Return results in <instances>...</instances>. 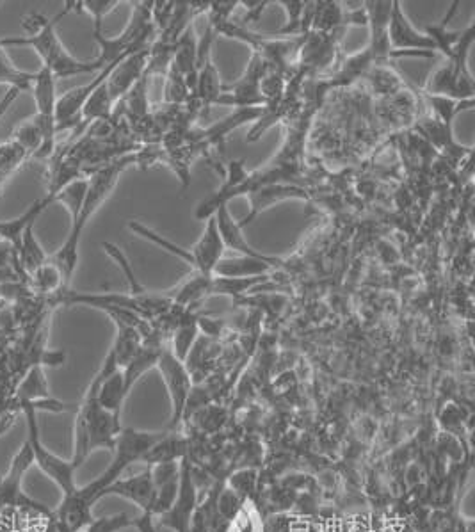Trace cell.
Returning <instances> with one entry per match:
<instances>
[{
    "instance_id": "d6986e66",
    "label": "cell",
    "mask_w": 475,
    "mask_h": 532,
    "mask_svg": "<svg viewBox=\"0 0 475 532\" xmlns=\"http://www.w3.org/2000/svg\"><path fill=\"white\" fill-rule=\"evenodd\" d=\"M50 399L49 385L45 379V372L41 365H34L25 374L24 379L20 381L17 387L15 397H13V404L17 408L18 403H40V401H47Z\"/></svg>"
},
{
    "instance_id": "cb8c5ba5",
    "label": "cell",
    "mask_w": 475,
    "mask_h": 532,
    "mask_svg": "<svg viewBox=\"0 0 475 532\" xmlns=\"http://www.w3.org/2000/svg\"><path fill=\"white\" fill-rule=\"evenodd\" d=\"M27 159L29 155L25 154L24 148L18 146L15 141L0 145V189Z\"/></svg>"
},
{
    "instance_id": "603a6c76",
    "label": "cell",
    "mask_w": 475,
    "mask_h": 532,
    "mask_svg": "<svg viewBox=\"0 0 475 532\" xmlns=\"http://www.w3.org/2000/svg\"><path fill=\"white\" fill-rule=\"evenodd\" d=\"M29 278H31V285H33L34 291L41 292V294L54 296L57 292L68 289L59 267L54 262H50V260H47L43 266L38 267L33 275H29Z\"/></svg>"
},
{
    "instance_id": "5b68a950",
    "label": "cell",
    "mask_w": 475,
    "mask_h": 532,
    "mask_svg": "<svg viewBox=\"0 0 475 532\" xmlns=\"http://www.w3.org/2000/svg\"><path fill=\"white\" fill-rule=\"evenodd\" d=\"M164 435L166 433H137L134 429H121L118 440H116V447H114L113 463L93 483H89L84 488H79L82 497L93 506L100 499V493L104 492L109 484L118 481L121 474L134 461H141L146 452L150 451L153 445L157 444Z\"/></svg>"
},
{
    "instance_id": "8fae6325",
    "label": "cell",
    "mask_w": 475,
    "mask_h": 532,
    "mask_svg": "<svg viewBox=\"0 0 475 532\" xmlns=\"http://www.w3.org/2000/svg\"><path fill=\"white\" fill-rule=\"evenodd\" d=\"M148 54H150V50H143V52H136V54L123 57L120 63L114 66L113 72L109 73V77L105 81V88H107V93H109L114 105L127 97L130 89L134 88L137 82L145 77Z\"/></svg>"
},
{
    "instance_id": "3957f363",
    "label": "cell",
    "mask_w": 475,
    "mask_h": 532,
    "mask_svg": "<svg viewBox=\"0 0 475 532\" xmlns=\"http://www.w3.org/2000/svg\"><path fill=\"white\" fill-rule=\"evenodd\" d=\"M121 433L120 415L104 410L97 401L95 388L89 387L82 399L75 420V454L73 465L79 468L88 460L89 454L105 447L114 452L116 440Z\"/></svg>"
},
{
    "instance_id": "9c48e42d",
    "label": "cell",
    "mask_w": 475,
    "mask_h": 532,
    "mask_svg": "<svg viewBox=\"0 0 475 532\" xmlns=\"http://www.w3.org/2000/svg\"><path fill=\"white\" fill-rule=\"evenodd\" d=\"M198 506V493H196V481H194L193 467L189 458L180 461V483H178V495L175 504L168 513L161 516L157 522L159 527H166L175 532H191L194 511Z\"/></svg>"
},
{
    "instance_id": "30bf717a",
    "label": "cell",
    "mask_w": 475,
    "mask_h": 532,
    "mask_svg": "<svg viewBox=\"0 0 475 532\" xmlns=\"http://www.w3.org/2000/svg\"><path fill=\"white\" fill-rule=\"evenodd\" d=\"M216 218V225H218V232L221 235V241L225 244V250H232L241 257L258 258V260H266L274 267H283V262L280 257H273V255H266L262 251H257L250 242L246 241V237L242 234L241 225L239 221L232 216V212L228 209V205H221L214 214Z\"/></svg>"
},
{
    "instance_id": "8992f818",
    "label": "cell",
    "mask_w": 475,
    "mask_h": 532,
    "mask_svg": "<svg viewBox=\"0 0 475 532\" xmlns=\"http://www.w3.org/2000/svg\"><path fill=\"white\" fill-rule=\"evenodd\" d=\"M33 463V449L25 440L22 449L13 458L8 474L0 477V515L15 513V515L24 516V518L29 515L36 516V518H52L54 516V513H50L49 509L41 506L40 502H36L22 492L24 474Z\"/></svg>"
},
{
    "instance_id": "7c38bea8",
    "label": "cell",
    "mask_w": 475,
    "mask_h": 532,
    "mask_svg": "<svg viewBox=\"0 0 475 532\" xmlns=\"http://www.w3.org/2000/svg\"><path fill=\"white\" fill-rule=\"evenodd\" d=\"M187 250H189V255H191V260H193L191 269H194V273L212 276L219 260L223 258L226 251L214 216H210L207 219V225H205V230L200 235V239L194 242L193 248H187Z\"/></svg>"
},
{
    "instance_id": "ffe728a7",
    "label": "cell",
    "mask_w": 475,
    "mask_h": 532,
    "mask_svg": "<svg viewBox=\"0 0 475 532\" xmlns=\"http://www.w3.org/2000/svg\"><path fill=\"white\" fill-rule=\"evenodd\" d=\"M184 458H187L186 440L166 433L150 451L146 452L141 461L148 463V467H153V465L173 463V461L184 460Z\"/></svg>"
},
{
    "instance_id": "484cf974",
    "label": "cell",
    "mask_w": 475,
    "mask_h": 532,
    "mask_svg": "<svg viewBox=\"0 0 475 532\" xmlns=\"http://www.w3.org/2000/svg\"><path fill=\"white\" fill-rule=\"evenodd\" d=\"M191 95L187 88L186 77L170 66L166 72V88H164V102L170 105H180L186 102Z\"/></svg>"
},
{
    "instance_id": "1f68e13d",
    "label": "cell",
    "mask_w": 475,
    "mask_h": 532,
    "mask_svg": "<svg viewBox=\"0 0 475 532\" xmlns=\"http://www.w3.org/2000/svg\"><path fill=\"white\" fill-rule=\"evenodd\" d=\"M20 93L22 91H18L17 88H8V91L4 93V97L0 98V120L4 118V114L8 113L9 107L15 104V100H17Z\"/></svg>"
},
{
    "instance_id": "52a82bcc",
    "label": "cell",
    "mask_w": 475,
    "mask_h": 532,
    "mask_svg": "<svg viewBox=\"0 0 475 532\" xmlns=\"http://www.w3.org/2000/svg\"><path fill=\"white\" fill-rule=\"evenodd\" d=\"M157 369L161 371L162 379H164L168 394H170V429H175L186 415L187 404H189L191 392H193V378L187 369L186 362L178 360L177 356L173 355L171 347H162Z\"/></svg>"
},
{
    "instance_id": "4316f807",
    "label": "cell",
    "mask_w": 475,
    "mask_h": 532,
    "mask_svg": "<svg viewBox=\"0 0 475 532\" xmlns=\"http://www.w3.org/2000/svg\"><path fill=\"white\" fill-rule=\"evenodd\" d=\"M34 72H24L17 65H0V84L8 88H17L18 91H31L33 88Z\"/></svg>"
},
{
    "instance_id": "d6a6232c",
    "label": "cell",
    "mask_w": 475,
    "mask_h": 532,
    "mask_svg": "<svg viewBox=\"0 0 475 532\" xmlns=\"http://www.w3.org/2000/svg\"><path fill=\"white\" fill-rule=\"evenodd\" d=\"M0 65L15 66V63L11 61V57L8 56V52H6V47L2 43H0Z\"/></svg>"
},
{
    "instance_id": "44dd1931",
    "label": "cell",
    "mask_w": 475,
    "mask_h": 532,
    "mask_svg": "<svg viewBox=\"0 0 475 532\" xmlns=\"http://www.w3.org/2000/svg\"><path fill=\"white\" fill-rule=\"evenodd\" d=\"M88 187L89 177L75 178L52 198V202L61 203L68 210L70 219L75 221L77 216L81 214L82 205H84L86 194H88Z\"/></svg>"
},
{
    "instance_id": "f1b7e54d",
    "label": "cell",
    "mask_w": 475,
    "mask_h": 532,
    "mask_svg": "<svg viewBox=\"0 0 475 532\" xmlns=\"http://www.w3.org/2000/svg\"><path fill=\"white\" fill-rule=\"evenodd\" d=\"M125 527H134V520L129 518V515L121 513V515L107 516V518H100V520H93L91 524L81 532H118Z\"/></svg>"
},
{
    "instance_id": "4dcf8cb0",
    "label": "cell",
    "mask_w": 475,
    "mask_h": 532,
    "mask_svg": "<svg viewBox=\"0 0 475 532\" xmlns=\"http://www.w3.org/2000/svg\"><path fill=\"white\" fill-rule=\"evenodd\" d=\"M255 486V474L253 472H241L237 476L232 477V488L241 499H248L250 497L251 490Z\"/></svg>"
},
{
    "instance_id": "83f0119b",
    "label": "cell",
    "mask_w": 475,
    "mask_h": 532,
    "mask_svg": "<svg viewBox=\"0 0 475 532\" xmlns=\"http://www.w3.org/2000/svg\"><path fill=\"white\" fill-rule=\"evenodd\" d=\"M285 11L287 22L283 25V34H303V17H305L306 2H296V0H285L278 2Z\"/></svg>"
},
{
    "instance_id": "f546056e",
    "label": "cell",
    "mask_w": 475,
    "mask_h": 532,
    "mask_svg": "<svg viewBox=\"0 0 475 532\" xmlns=\"http://www.w3.org/2000/svg\"><path fill=\"white\" fill-rule=\"evenodd\" d=\"M150 468H152L153 486L155 488H161L164 484L173 483V481L180 479V465H178L177 461L153 465Z\"/></svg>"
},
{
    "instance_id": "7a4b0ae2",
    "label": "cell",
    "mask_w": 475,
    "mask_h": 532,
    "mask_svg": "<svg viewBox=\"0 0 475 532\" xmlns=\"http://www.w3.org/2000/svg\"><path fill=\"white\" fill-rule=\"evenodd\" d=\"M132 162H136L134 155L121 157L118 161L105 164L104 168H100L89 177L88 194H86V200L82 205L81 214L77 216L75 221H72L70 232L66 235L63 246L57 250L54 257L50 258V262H54L59 267L61 275L65 278L66 287L72 282L75 269L79 264V246H81L84 228L88 226L89 219L93 218L97 214V210L104 205L105 200L111 196L121 173Z\"/></svg>"
},
{
    "instance_id": "277c9868",
    "label": "cell",
    "mask_w": 475,
    "mask_h": 532,
    "mask_svg": "<svg viewBox=\"0 0 475 532\" xmlns=\"http://www.w3.org/2000/svg\"><path fill=\"white\" fill-rule=\"evenodd\" d=\"M475 41L474 24L468 25L458 47L447 63L440 66L426 84V93L452 100H474V77L468 68V56Z\"/></svg>"
},
{
    "instance_id": "ac0fdd59",
    "label": "cell",
    "mask_w": 475,
    "mask_h": 532,
    "mask_svg": "<svg viewBox=\"0 0 475 532\" xmlns=\"http://www.w3.org/2000/svg\"><path fill=\"white\" fill-rule=\"evenodd\" d=\"M198 331H200V319L194 315L193 308L182 312L177 319V328H175V337H173V346H171V351L178 360L186 362L187 356L193 349L194 340L198 337Z\"/></svg>"
},
{
    "instance_id": "d4e9b609",
    "label": "cell",
    "mask_w": 475,
    "mask_h": 532,
    "mask_svg": "<svg viewBox=\"0 0 475 532\" xmlns=\"http://www.w3.org/2000/svg\"><path fill=\"white\" fill-rule=\"evenodd\" d=\"M72 4L73 11L88 13L89 17L93 18V25H95L93 33H100L104 18L120 6L118 0H81V2H72Z\"/></svg>"
},
{
    "instance_id": "ba28073f",
    "label": "cell",
    "mask_w": 475,
    "mask_h": 532,
    "mask_svg": "<svg viewBox=\"0 0 475 532\" xmlns=\"http://www.w3.org/2000/svg\"><path fill=\"white\" fill-rule=\"evenodd\" d=\"M388 43L395 54L413 57H435V43L426 33H420L404 13L403 4L392 0V13L388 22Z\"/></svg>"
},
{
    "instance_id": "9a60e30c",
    "label": "cell",
    "mask_w": 475,
    "mask_h": 532,
    "mask_svg": "<svg viewBox=\"0 0 475 532\" xmlns=\"http://www.w3.org/2000/svg\"><path fill=\"white\" fill-rule=\"evenodd\" d=\"M153 486L152 468L141 472L139 476L129 477V479H118L113 484H109L104 492L100 493V499L105 495H120L123 499H129L143 509V515L150 511L152 504Z\"/></svg>"
},
{
    "instance_id": "4fadbf2b",
    "label": "cell",
    "mask_w": 475,
    "mask_h": 532,
    "mask_svg": "<svg viewBox=\"0 0 475 532\" xmlns=\"http://www.w3.org/2000/svg\"><path fill=\"white\" fill-rule=\"evenodd\" d=\"M248 198H250V212L246 214V218L239 221L241 228L251 225L264 210L271 209L276 203L287 200H308V194L303 187L278 182V184H262L255 187L248 193Z\"/></svg>"
},
{
    "instance_id": "5bb4252c",
    "label": "cell",
    "mask_w": 475,
    "mask_h": 532,
    "mask_svg": "<svg viewBox=\"0 0 475 532\" xmlns=\"http://www.w3.org/2000/svg\"><path fill=\"white\" fill-rule=\"evenodd\" d=\"M56 77L41 66L38 72H34L33 81V97L34 104H36V118L43 123L45 129L50 130L57 134L56 123V104H57V91H56Z\"/></svg>"
},
{
    "instance_id": "7402d4cb",
    "label": "cell",
    "mask_w": 475,
    "mask_h": 532,
    "mask_svg": "<svg viewBox=\"0 0 475 532\" xmlns=\"http://www.w3.org/2000/svg\"><path fill=\"white\" fill-rule=\"evenodd\" d=\"M424 97L433 111V118L443 125H449V127H452V123L459 113L474 107V100H452V98L436 97V95H429V93H424Z\"/></svg>"
},
{
    "instance_id": "6da1fadb",
    "label": "cell",
    "mask_w": 475,
    "mask_h": 532,
    "mask_svg": "<svg viewBox=\"0 0 475 532\" xmlns=\"http://www.w3.org/2000/svg\"><path fill=\"white\" fill-rule=\"evenodd\" d=\"M70 11H73L72 2H65V9L57 13L54 18H47L41 13H29L22 18V27H24V36L20 38H2L0 43L8 47H31V49L40 57L41 66L47 68L56 81L59 79H70L75 75H84V73L100 72V66L95 61H81L73 57L66 50L63 41L56 33V25L61 18H65Z\"/></svg>"
},
{
    "instance_id": "e0dca14e",
    "label": "cell",
    "mask_w": 475,
    "mask_h": 532,
    "mask_svg": "<svg viewBox=\"0 0 475 532\" xmlns=\"http://www.w3.org/2000/svg\"><path fill=\"white\" fill-rule=\"evenodd\" d=\"M273 269H276V267L266 262V260L237 255L234 258H221L212 276H219V278H253V276H266Z\"/></svg>"
},
{
    "instance_id": "2e32d148",
    "label": "cell",
    "mask_w": 475,
    "mask_h": 532,
    "mask_svg": "<svg viewBox=\"0 0 475 532\" xmlns=\"http://www.w3.org/2000/svg\"><path fill=\"white\" fill-rule=\"evenodd\" d=\"M89 387L95 388L98 404H100L104 410L114 413V415H120L123 401H125V397L129 395V390L125 388L123 372H114V374L107 376V378L95 376L93 381L89 383Z\"/></svg>"
}]
</instances>
